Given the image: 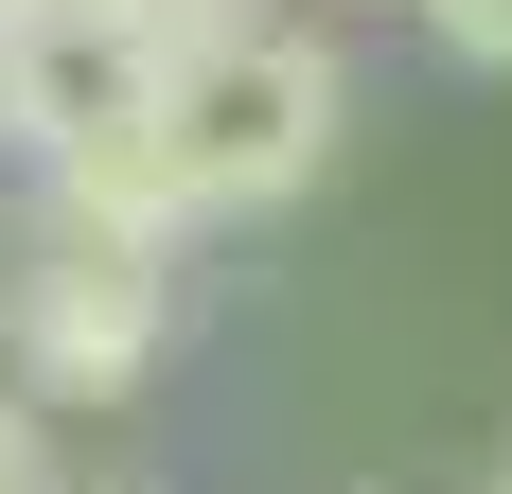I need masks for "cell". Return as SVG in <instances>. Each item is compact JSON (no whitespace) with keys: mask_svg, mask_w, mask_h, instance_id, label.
<instances>
[{"mask_svg":"<svg viewBox=\"0 0 512 494\" xmlns=\"http://www.w3.org/2000/svg\"><path fill=\"white\" fill-rule=\"evenodd\" d=\"M0 336H18V389H53V406L142 389L159 336H177V265L159 247H36L0 283Z\"/></svg>","mask_w":512,"mask_h":494,"instance_id":"obj_2","label":"cell"},{"mask_svg":"<svg viewBox=\"0 0 512 494\" xmlns=\"http://www.w3.org/2000/svg\"><path fill=\"white\" fill-rule=\"evenodd\" d=\"M159 53H212V36H248V0H124Z\"/></svg>","mask_w":512,"mask_h":494,"instance_id":"obj_5","label":"cell"},{"mask_svg":"<svg viewBox=\"0 0 512 494\" xmlns=\"http://www.w3.org/2000/svg\"><path fill=\"white\" fill-rule=\"evenodd\" d=\"M424 36L460 53V71H512V0H424Z\"/></svg>","mask_w":512,"mask_h":494,"instance_id":"obj_4","label":"cell"},{"mask_svg":"<svg viewBox=\"0 0 512 494\" xmlns=\"http://www.w3.org/2000/svg\"><path fill=\"white\" fill-rule=\"evenodd\" d=\"M407 18H424V0H407Z\"/></svg>","mask_w":512,"mask_h":494,"instance_id":"obj_7","label":"cell"},{"mask_svg":"<svg viewBox=\"0 0 512 494\" xmlns=\"http://www.w3.org/2000/svg\"><path fill=\"white\" fill-rule=\"evenodd\" d=\"M336 124H354V71L318 36H283V18H248V36H212L159 71V159H177V212H265L301 195L318 159H336Z\"/></svg>","mask_w":512,"mask_h":494,"instance_id":"obj_1","label":"cell"},{"mask_svg":"<svg viewBox=\"0 0 512 494\" xmlns=\"http://www.w3.org/2000/svg\"><path fill=\"white\" fill-rule=\"evenodd\" d=\"M0 494H53V477H36V406H18V389H0Z\"/></svg>","mask_w":512,"mask_h":494,"instance_id":"obj_6","label":"cell"},{"mask_svg":"<svg viewBox=\"0 0 512 494\" xmlns=\"http://www.w3.org/2000/svg\"><path fill=\"white\" fill-rule=\"evenodd\" d=\"M159 71H177V53H159L124 0H36V18H0V142L53 177V159L159 124Z\"/></svg>","mask_w":512,"mask_h":494,"instance_id":"obj_3","label":"cell"}]
</instances>
